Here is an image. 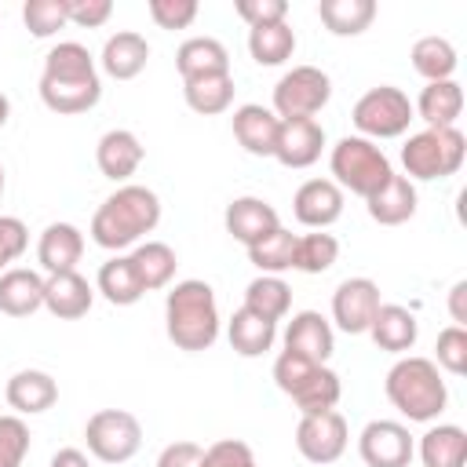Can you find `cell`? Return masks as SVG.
<instances>
[{"label":"cell","instance_id":"48","mask_svg":"<svg viewBox=\"0 0 467 467\" xmlns=\"http://www.w3.org/2000/svg\"><path fill=\"white\" fill-rule=\"evenodd\" d=\"M201 460H204V449L197 441H171L161 449L157 467H201Z\"/></svg>","mask_w":467,"mask_h":467},{"label":"cell","instance_id":"11","mask_svg":"<svg viewBox=\"0 0 467 467\" xmlns=\"http://www.w3.org/2000/svg\"><path fill=\"white\" fill-rule=\"evenodd\" d=\"M347 441H350V431H347L343 412L336 409L299 416L296 423V449L310 463H336L347 452Z\"/></svg>","mask_w":467,"mask_h":467},{"label":"cell","instance_id":"17","mask_svg":"<svg viewBox=\"0 0 467 467\" xmlns=\"http://www.w3.org/2000/svg\"><path fill=\"white\" fill-rule=\"evenodd\" d=\"M142 157H146V146H142L139 135L128 131V128H109V131L99 139V146H95V164H99V171H102L106 179H113V182H128V179L139 171Z\"/></svg>","mask_w":467,"mask_h":467},{"label":"cell","instance_id":"32","mask_svg":"<svg viewBox=\"0 0 467 467\" xmlns=\"http://www.w3.org/2000/svg\"><path fill=\"white\" fill-rule=\"evenodd\" d=\"M317 18L332 36H361L376 18V0H321Z\"/></svg>","mask_w":467,"mask_h":467},{"label":"cell","instance_id":"12","mask_svg":"<svg viewBox=\"0 0 467 467\" xmlns=\"http://www.w3.org/2000/svg\"><path fill=\"white\" fill-rule=\"evenodd\" d=\"M358 452L365 467H409L416 456L412 434L398 420H368L358 434Z\"/></svg>","mask_w":467,"mask_h":467},{"label":"cell","instance_id":"27","mask_svg":"<svg viewBox=\"0 0 467 467\" xmlns=\"http://www.w3.org/2000/svg\"><path fill=\"white\" fill-rule=\"evenodd\" d=\"M44 306V277L26 266H11L0 274V314L29 317Z\"/></svg>","mask_w":467,"mask_h":467},{"label":"cell","instance_id":"52","mask_svg":"<svg viewBox=\"0 0 467 467\" xmlns=\"http://www.w3.org/2000/svg\"><path fill=\"white\" fill-rule=\"evenodd\" d=\"M0 197H4V164H0Z\"/></svg>","mask_w":467,"mask_h":467},{"label":"cell","instance_id":"16","mask_svg":"<svg viewBox=\"0 0 467 467\" xmlns=\"http://www.w3.org/2000/svg\"><path fill=\"white\" fill-rule=\"evenodd\" d=\"M223 223H226V234H230L234 241H241L244 248L255 244V241H263L266 234H274V230L281 226L277 208H274L270 201L248 197V193H244V197H234V201L226 204Z\"/></svg>","mask_w":467,"mask_h":467},{"label":"cell","instance_id":"3","mask_svg":"<svg viewBox=\"0 0 467 467\" xmlns=\"http://www.w3.org/2000/svg\"><path fill=\"white\" fill-rule=\"evenodd\" d=\"M219 303L208 281L186 277L164 296V332L179 350H208L219 339Z\"/></svg>","mask_w":467,"mask_h":467},{"label":"cell","instance_id":"5","mask_svg":"<svg viewBox=\"0 0 467 467\" xmlns=\"http://www.w3.org/2000/svg\"><path fill=\"white\" fill-rule=\"evenodd\" d=\"M274 383L281 394H288L296 401V409L303 416L310 412H328L339 405V394H343V383H339V372H332L328 365L321 361H310L296 350H281L277 361H274Z\"/></svg>","mask_w":467,"mask_h":467},{"label":"cell","instance_id":"38","mask_svg":"<svg viewBox=\"0 0 467 467\" xmlns=\"http://www.w3.org/2000/svg\"><path fill=\"white\" fill-rule=\"evenodd\" d=\"M292 252H296V234L277 226L274 234H266L263 241L248 244V263L259 270V274H274L281 277L285 270H292Z\"/></svg>","mask_w":467,"mask_h":467},{"label":"cell","instance_id":"24","mask_svg":"<svg viewBox=\"0 0 467 467\" xmlns=\"http://www.w3.org/2000/svg\"><path fill=\"white\" fill-rule=\"evenodd\" d=\"M80 255H84V234L73 223H51V226H44L40 241H36V263L47 274L77 270Z\"/></svg>","mask_w":467,"mask_h":467},{"label":"cell","instance_id":"34","mask_svg":"<svg viewBox=\"0 0 467 467\" xmlns=\"http://www.w3.org/2000/svg\"><path fill=\"white\" fill-rule=\"evenodd\" d=\"M456 66H460V58H456L452 40H445V36H420V40L412 44V69H416L427 84H434V80H452Z\"/></svg>","mask_w":467,"mask_h":467},{"label":"cell","instance_id":"4","mask_svg":"<svg viewBox=\"0 0 467 467\" xmlns=\"http://www.w3.org/2000/svg\"><path fill=\"white\" fill-rule=\"evenodd\" d=\"M383 390H387V401L412 423H431L449 405V387H445L438 365L420 354L398 358L383 379Z\"/></svg>","mask_w":467,"mask_h":467},{"label":"cell","instance_id":"22","mask_svg":"<svg viewBox=\"0 0 467 467\" xmlns=\"http://www.w3.org/2000/svg\"><path fill=\"white\" fill-rule=\"evenodd\" d=\"M150 62V44L142 33H131V29H120L113 36H106L102 44V55H99V66L106 77L113 80H135Z\"/></svg>","mask_w":467,"mask_h":467},{"label":"cell","instance_id":"49","mask_svg":"<svg viewBox=\"0 0 467 467\" xmlns=\"http://www.w3.org/2000/svg\"><path fill=\"white\" fill-rule=\"evenodd\" d=\"M449 314H452V325H467V281H456L452 292H449Z\"/></svg>","mask_w":467,"mask_h":467},{"label":"cell","instance_id":"41","mask_svg":"<svg viewBox=\"0 0 467 467\" xmlns=\"http://www.w3.org/2000/svg\"><path fill=\"white\" fill-rule=\"evenodd\" d=\"M434 350H438V361H434L438 368H445L449 376H463L467 372V328H460V325L441 328Z\"/></svg>","mask_w":467,"mask_h":467},{"label":"cell","instance_id":"29","mask_svg":"<svg viewBox=\"0 0 467 467\" xmlns=\"http://www.w3.org/2000/svg\"><path fill=\"white\" fill-rule=\"evenodd\" d=\"M226 339H230L234 354H241V358H263L274 347V339H277V325L266 321V317H259L248 306H237L234 317L226 321Z\"/></svg>","mask_w":467,"mask_h":467},{"label":"cell","instance_id":"37","mask_svg":"<svg viewBox=\"0 0 467 467\" xmlns=\"http://www.w3.org/2000/svg\"><path fill=\"white\" fill-rule=\"evenodd\" d=\"M234 77H208V80H190L182 84V99L193 113L201 117H215V113H226L234 106Z\"/></svg>","mask_w":467,"mask_h":467},{"label":"cell","instance_id":"47","mask_svg":"<svg viewBox=\"0 0 467 467\" xmlns=\"http://www.w3.org/2000/svg\"><path fill=\"white\" fill-rule=\"evenodd\" d=\"M66 7H69V22L80 29H99L113 15V0H66Z\"/></svg>","mask_w":467,"mask_h":467},{"label":"cell","instance_id":"26","mask_svg":"<svg viewBox=\"0 0 467 467\" xmlns=\"http://www.w3.org/2000/svg\"><path fill=\"white\" fill-rule=\"evenodd\" d=\"M365 204H368V215H372L379 226H401V223H409V219L416 215L420 197H416L412 179H405V175L394 171Z\"/></svg>","mask_w":467,"mask_h":467},{"label":"cell","instance_id":"18","mask_svg":"<svg viewBox=\"0 0 467 467\" xmlns=\"http://www.w3.org/2000/svg\"><path fill=\"white\" fill-rule=\"evenodd\" d=\"M292 212L303 226L325 230L343 215V190L332 179H306L292 197Z\"/></svg>","mask_w":467,"mask_h":467},{"label":"cell","instance_id":"14","mask_svg":"<svg viewBox=\"0 0 467 467\" xmlns=\"http://www.w3.org/2000/svg\"><path fill=\"white\" fill-rule=\"evenodd\" d=\"M230 124H234V139L244 146V153H252V157H274L277 131H281V117H277L270 106L244 102V106L234 109Z\"/></svg>","mask_w":467,"mask_h":467},{"label":"cell","instance_id":"30","mask_svg":"<svg viewBox=\"0 0 467 467\" xmlns=\"http://www.w3.org/2000/svg\"><path fill=\"white\" fill-rule=\"evenodd\" d=\"M95 288L106 296V303L113 306H131L146 296L142 281H139V270L131 263V255H113L99 266V277H95Z\"/></svg>","mask_w":467,"mask_h":467},{"label":"cell","instance_id":"25","mask_svg":"<svg viewBox=\"0 0 467 467\" xmlns=\"http://www.w3.org/2000/svg\"><path fill=\"white\" fill-rule=\"evenodd\" d=\"M368 336L379 350L387 354H405L416 347V336H420V325H416V314L405 310L401 303H379L372 325H368Z\"/></svg>","mask_w":467,"mask_h":467},{"label":"cell","instance_id":"42","mask_svg":"<svg viewBox=\"0 0 467 467\" xmlns=\"http://www.w3.org/2000/svg\"><path fill=\"white\" fill-rule=\"evenodd\" d=\"M29 452V427L22 416H0V467H22Z\"/></svg>","mask_w":467,"mask_h":467},{"label":"cell","instance_id":"43","mask_svg":"<svg viewBox=\"0 0 467 467\" xmlns=\"http://www.w3.org/2000/svg\"><path fill=\"white\" fill-rule=\"evenodd\" d=\"M234 11H237V18H241L248 29L274 26V22H288V4H285V0H237Z\"/></svg>","mask_w":467,"mask_h":467},{"label":"cell","instance_id":"31","mask_svg":"<svg viewBox=\"0 0 467 467\" xmlns=\"http://www.w3.org/2000/svg\"><path fill=\"white\" fill-rule=\"evenodd\" d=\"M423 467H463L467 463V431L456 423H438L420 438Z\"/></svg>","mask_w":467,"mask_h":467},{"label":"cell","instance_id":"35","mask_svg":"<svg viewBox=\"0 0 467 467\" xmlns=\"http://www.w3.org/2000/svg\"><path fill=\"white\" fill-rule=\"evenodd\" d=\"M248 55L259 66H281L296 55V33L288 22H274V26H259L248 29Z\"/></svg>","mask_w":467,"mask_h":467},{"label":"cell","instance_id":"13","mask_svg":"<svg viewBox=\"0 0 467 467\" xmlns=\"http://www.w3.org/2000/svg\"><path fill=\"white\" fill-rule=\"evenodd\" d=\"M379 303H383L379 299V285L372 277H347L332 292V321H336L339 332L361 336V332H368Z\"/></svg>","mask_w":467,"mask_h":467},{"label":"cell","instance_id":"46","mask_svg":"<svg viewBox=\"0 0 467 467\" xmlns=\"http://www.w3.org/2000/svg\"><path fill=\"white\" fill-rule=\"evenodd\" d=\"M197 0H150V18L161 29H186L197 18Z\"/></svg>","mask_w":467,"mask_h":467},{"label":"cell","instance_id":"50","mask_svg":"<svg viewBox=\"0 0 467 467\" xmlns=\"http://www.w3.org/2000/svg\"><path fill=\"white\" fill-rule=\"evenodd\" d=\"M47 467H91V463H88V456L80 449H58Z\"/></svg>","mask_w":467,"mask_h":467},{"label":"cell","instance_id":"28","mask_svg":"<svg viewBox=\"0 0 467 467\" xmlns=\"http://www.w3.org/2000/svg\"><path fill=\"white\" fill-rule=\"evenodd\" d=\"M412 113L427 128H456V117L463 113V88L456 80H434L420 91L412 102Z\"/></svg>","mask_w":467,"mask_h":467},{"label":"cell","instance_id":"20","mask_svg":"<svg viewBox=\"0 0 467 467\" xmlns=\"http://www.w3.org/2000/svg\"><path fill=\"white\" fill-rule=\"evenodd\" d=\"M285 350H296V354L325 365L332 358V350H336V332H332L328 317L317 314V310L292 314V321L285 325Z\"/></svg>","mask_w":467,"mask_h":467},{"label":"cell","instance_id":"2","mask_svg":"<svg viewBox=\"0 0 467 467\" xmlns=\"http://www.w3.org/2000/svg\"><path fill=\"white\" fill-rule=\"evenodd\" d=\"M161 223V197L150 186L124 182L117 186L91 215V241L106 252H124L131 244H142L146 234H153Z\"/></svg>","mask_w":467,"mask_h":467},{"label":"cell","instance_id":"21","mask_svg":"<svg viewBox=\"0 0 467 467\" xmlns=\"http://www.w3.org/2000/svg\"><path fill=\"white\" fill-rule=\"evenodd\" d=\"M175 69H179L182 84L208 80V77H226L230 73V51L215 36H190L175 51Z\"/></svg>","mask_w":467,"mask_h":467},{"label":"cell","instance_id":"15","mask_svg":"<svg viewBox=\"0 0 467 467\" xmlns=\"http://www.w3.org/2000/svg\"><path fill=\"white\" fill-rule=\"evenodd\" d=\"M321 150H325V128L314 117L281 120L274 161H281L285 168H310L321 157Z\"/></svg>","mask_w":467,"mask_h":467},{"label":"cell","instance_id":"6","mask_svg":"<svg viewBox=\"0 0 467 467\" xmlns=\"http://www.w3.org/2000/svg\"><path fill=\"white\" fill-rule=\"evenodd\" d=\"M463 157H467V139L460 128H423L409 135L401 146V164L409 171L405 179H420V182L456 175L463 168Z\"/></svg>","mask_w":467,"mask_h":467},{"label":"cell","instance_id":"45","mask_svg":"<svg viewBox=\"0 0 467 467\" xmlns=\"http://www.w3.org/2000/svg\"><path fill=\"white\" fill-rule=\"evenodd\" d=\"M201 467H259V463H255V452L244 441L223 438V441H215V445L204 449Z\"/></svg>","mask_w":467,"mask_h":467},{"label":"cell","instance_id":"8","mask_svg":"<svg viewBox=\"0 0 467 467\" xmlns=\"http://www.w3.org/2000/svg\"><path fill=\"white\" fill-rule=\"evenodd\" d=\"M354 128L361 131V139H398L409 131V124L416 120L412 113V99L394 88V84H379L368 88L358 102H354Z\"/></svg>","mask_w":467,"mask_h":467},{"label":"cell","instance_id":"1","mask_svg":"<svg viewBox=\"0 0 467 467\" xmlns=\"http://www.w3.org/2000/svg\"><path fill=\"white\" fill-rule=\"evenodd\" d=\"M102 99V80L91 51L77 40H62L44 55V73H40V102L51 113L73 117L95 109Z\"/></svg>","mask_w":467,"mask_h":467},{"label":"cell","instance_id":"10","mask_svg":"<svg viewBox=\"0 0 467 467\" xmlns=\"http://www.w3.org/2000/svg\"><path fill=\"white\" fill-rule=\"evenodd\" d=\"M332 99V80L317 66H292L277 84H274V113L281 120H299L314 117L328 106Z\"/></svg>","mask_w":467,"mask_h":467},{"label":"cell","instance_id":"39","mask_svg":"<svg viewBox=\"0 0 467 467\" xmlns=\"http://www.w3.org/2000/svg\"><path fill=\"white\" fill-rule=\"evenodd\" d=\"M339 259V241L325 230H314V234H303L296 237V252H292V270H303V274H325L332 263Z\"/></svg>","mask_w":467,"mask_h":467},{"label":"cell","instance_id":"19","mask_svg":"<svg viewBox=\"0 0 467 467\" xmlns=\"http://www.w3.org/2000/svg\"><path fill=\"white\" fill-rule=\"evenodd\" d=\"M95 303V288L88 285V277H80L77 270L66 274H47L44 277V310L58 321H77L91 310Z\"/></svg>","mask_w":467,"mask_h":467},{"label":"cell","instance_id":"33","mask_svg":"<svg viewBox=\"0 0 467 467\" xmlns=\"http://www.w3.org/2000/svg\"><path fill=\"white\" fill-rule=\"evenodd\" d=\"M131 263H135L139 281H142V288H146V292L168 288V285H171V277H175V266H179L175 248H171V244H164V241H142V244H135Z\"/></svg>","mask_w":467,"mask_h":467},{"label":"cell","instance_id":"44","mask_svg":"<svg viewBox=\"0 0 467 467\" xmlns=\"http://www.w3.org/2000/svg\"><path fill=\"white\" fill-rule=\"evenodd\" d=\"M29 248V230L18 215H0V274L11 270L15 259H22V252Z\"/></svg>","mask_w":467,"mask_h":467},{"label":"cell","instance_id":"40","mask_svg":"<svg viewBox=\"0 0 467 467\" xmlns=\"http://www.w3.org/2000/svg\"><path fill=\"white\" fill-rule=\"evenodd\" d=\"M22 22L36 40H44V36H55L62 26H69V7L66 0H26Z\"/></svg>","mask_w":467,"mask_h":467},{"label":"cell","instance_id":"9","mask_svg":"<svg viewBox=\"0 0 467 467\" xmlns=\"http://www.w3.org/2000/svg\"><path fill=\"white\" fill-rule=\"evenodd\" d=\"M88 452L102 463H128L142 445V423L128 409H99L84 423Z\"/></svg>","mask_w":467,"mask_h":467},{"label":"cell","instance_id":"36","mask_svg":"<svg viewBox=\"0 0 467 467\" xmlns=\"http://www.w3.org/2000/svg\"><path fill=\"white\" fill-rule=\"evenodd\" d=\"M244 306L277 325V321L288 314V306H292V288H288L281 277H274V274H259V277L248 281V288H244Z\"/></svg>","mask_w":467,"mask_h":467},{"label":"cell","instance_id":"23","mask_svg":"<svg viewBox=\"0 0 467 467\" xmlns=\"http://www.w3.org/2000/svg\"><path fill=\"white\" fill-rule=\"evenodd\" d=\"M4 394H7V405L18 416H36V412H47L58 401V383L44 368H22L7 379Z\"/></svg>","mask_w":467,"mask_h":467},{"label":"cell","instance_id":"51","mask_svg":"<svg viewBox=\"0 0 467 467\" xmlns=\"http://www.w3.org/2000/svg\"><path fill=\"white\" fill-rule=\"evenodd\" d=\"M7 117H11V99H7L4 91H0V128L7 124Z\"/></svg>","mask_w":467,"mask_h":467},{"label":"cell","instance_id":"7","mask_svg":"<svg viewBox=\"0 0 467 467\" xmlns=\"http://www.w3.org/2000/svg\"><path fill=\"white\" fill-rule=\"evenodd\" d=\"M328 168H332V182L339 190H350L365 201L394 175L387 153L372 139H361V135H343L328 153Z\"/></svg>","mask_w":467,"mask_h":467}]
</instances>
